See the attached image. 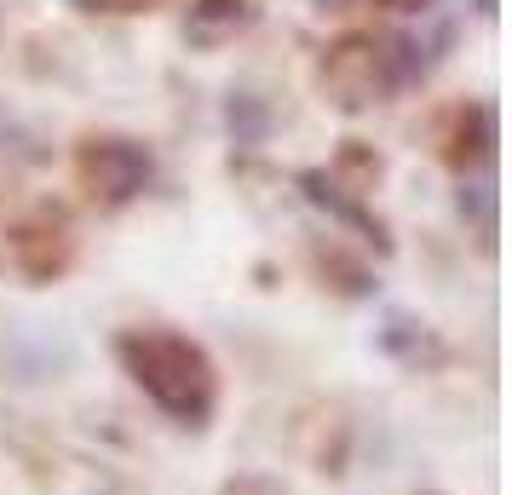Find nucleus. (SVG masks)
I'll return each instance as SVG.
<instances>
[{"label":"nucleus","instance_id":"7ed1b4c3","mask_svg":"<svg viewBox=\"0 0 512 495\" xmlns=\"http://www.w3.org/2000/svg\"><path fill=\"white\" fill-rule=\"evenodd\" d=\"M81 179H87L98 196L127 202V196L144 190V179H150V150L133 144V139H93L81 150Z\"/></svg>","mask_w":512,"mask_h":495},{"label":"nucleus","instance_id":"39448f33","mask_svg":"<svg viewBox=\"0 0 512 495\" xmlns=\"http://www.w3.org/2000/svg\"><path fill=\"white\" fill-rule=\"evenodd\" d=\"M75 12H156L167 0H70Z\"/></svg>","mask_w":512,"mask_h":495},{"label":"nucleus","instance_id":"20e7f679","mask_svg":"<svg viewBox=\"0 0 512 495\" xmlns=\"http://www.w3.org/2000/svg\"><path fill=\"white\" fill-rule=\"evenodd\" d=\"M248 24H254L248 0H196L185 35L196 41V47H219V41H231L236 29H248Z\"/></svg>","mask_w":512,"mask_h":495},{"label":"nucleus","instance_id":"f257e3e1","mask_svg":"<svg viewBox=\"0 0 512 495\" xmlns=\"http://www.w3.org/2000/svg\"><path fill=\"white\" fill-rule=\"evenodd\" d=\"M415 75H426L415 35H346L328 47L317 81L340 110H369V104H386L397 87H409Z\"/></svg>","mask_w":512,"mask_h":495},{"label":"nucleus","instance_id":"f03ea898","mask_svg":"<svg viewBox=\"0 0 512 495\" xmlns=\"http://www.w3.org/2000/svg\"><path fill=\"white\" fill-rule=\"evenodd\" d=\"M121 357L150 398L162 403L179 421H202L213 403V369L202 346H190L185 334L173 329H133L121 340Z\"/></svg>","mask_w":512,"mask_h":495},{"label":"nucleus","instance_id":"423d86ee","mask_svg":"<svg viewBox=\"0 0 512 495\" xmlns=\"http://www.w3.org/2000/svg\"><path fill=\"white\" fill-rule=\"evenodd\" d=\"M334 12H351V6H397V12H420V6H432V0H323Z\"/></svg>","mask_w":512,"mask_h":495}]
</instances>
